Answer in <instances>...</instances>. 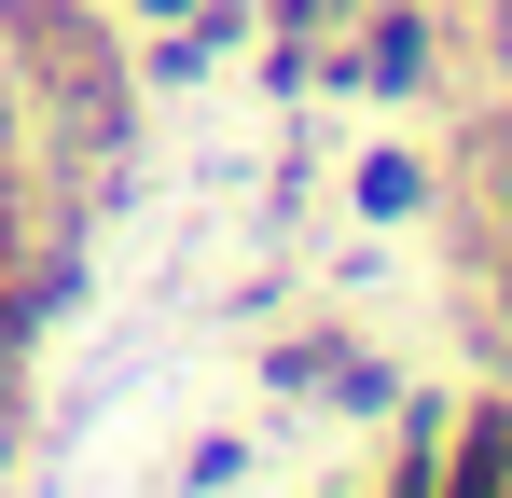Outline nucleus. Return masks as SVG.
I'll use <instances>...</instances> for the list:
<instances>
[{
  "label": "nucleus",
  "mask_w": 512,
  "mask_h": 498,
  "mask_svg": "<svg viewBox=\"0 0 512 498\" xmlns=\"http://www.w3.org/2000/svg\"><path fill=\"white\" fill-rule=\"evenodd\" d=\"M277 388H291V402L388 415V360H374V346H346V332H305V346H277Z\"/></svg>",
  "instance_id": "obj_1"
},
{
  "label": "nucleus",
  "mask_w": 512,
  "mask_h": 498,
  "mask_svg": "<svg viewBox=\"0 0 512 498\" xmlns=\"http://www.w3.org/2000/svg\"><path fill=\"white\" fill-rule=\"evenodd\" d=\"M429 42H443L429 14H374V28H360V56H333V70H346V83H374V97H416V83L443 70Z\"/></svg>",
  "instance_id": "obj_2"
},
{
  "label": "nucleus",
  "mask_w": 512,
  "mask_h": 498,
  "mask_svg": "<svg viewBox=\"0 0 512 498\" xmlns=\"http://www.w3.org/2000/svg\"><path fill=\"white\" fill-rule=\"evenodd\" d=\"M360 208H374V222L429 208V166H416V153H374V166H360Z\"/></svg>",
  "instance_id": "obj_3"
},
{
  "label": "nucleus",
  "mask_w": 512,
  "mask_h": 498,
  "mask_svg": "<svg viewBox=\"0 0 512 498\" xmlns=\"http://www.w3.org/2000/svg\"><path fill=\"white\" fill-rule=\"evenodd\" d=\"M180 485H194V498H208V485H250V443H222V429H208V443L180 457Z\"/></svg>",
  "instance_id": "obj_4"
},
{
  "label": "nucleus",
  "mask_w": 512,
  "mask_h": 498,
  "mask_svg": "<svg viewBox=\"0 0 512 498\" xmlns=\"http://www.w3.org/2000/svg\"><path fill=\"white\" fill-rule=\"evenodd\" d=\"M485 56H499V70H512V0H485Z\"/></svg>",
  "instance_id": "obj_5"
},
{
  "label": "nucleus",
  "mask_w": 512,
  "mask_h": 498,
  "mask_svg": "<svg viewBox=\"0 0 512 498\" xmlns=\"http://www.w3.org/2000/svg\"><path fill=\"white\" fill-rule=\"evenodd\" d=\"M139 14H194V0H139Z\"/></svg>",
  "instance_id": "obj_6"
}]
</instances>
